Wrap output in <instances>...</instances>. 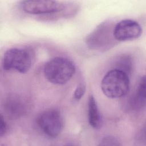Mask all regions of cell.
Segmentation results:
<instances>
[{"instance_id": "5bb4252c", "label": "cell", "mask_w": 146, "mask_h": 146, "mask_svg": "<svg viewBox=\"0 0 146 146\" xmlns=\"http://www.w3.org/2000/svg\"><path fill=\"white\" fill-rule=\"evenodd\" d=\"M8 127L7 124L3 116V115H1V127H0V136L2 137L5 133L7 132Z\"/></svg>"}, {"instance_id": "52a82bcc", "label": "cell", "mask_w": 146, "mask_h": 146, "mask_svg": "<svg viewBox=\"0 0 146 146\" xmlns=\"http://www.w3.org/2000/svg\"><path fill=\"white\" fill-rule=\"evenodd\" d=\"M21 6L24 11L32 14H51L60 11L64 8V5L56 1H25Z\"/></svg>"}, {"instance_id": "8fae6325", "label": "cell", "mask_w": 146, "mask_h": 146, "mask_svg": "<svg viewBox=\"0 0 146 146\" xmlns=\"http://www.w3.org/2000/svg\"><path fill=\"white\" fill-rule=\"evenodd\" d=\"M131 59L127 56H123L117 61L116 68H114L123 71L129 75L131 70Z\"/></svg>"}, {"instance_id": "7a4b0ae2", "label": "cell", "mask_w": 146, "mask_h": 146, "mask_svg": "<svg viewBox=\"0 0 146 146\" xmlns=\"http://www.w3.org/2000/svg\"><path fill=\"white\" fill-rule=\"evenodd\" d=\"M75 72L74 63L63 57H56L48 61L43 70L45 78L54 84H64L68 82Z\"/></svg>"}, {"instance_id": "ba28073f", "label": "cell", "mask_w": 146, "mask_h": 146, "mask_svg": "<svg viewBox=\"0 0 146 146\" xmlns=\"http://www.w3.org/2000/svg\"><path fill=\"white\" fill-rule=\"evenodd\" d=\"M4 108L7 115L17 117L26 113L27 104L24 99L14 95L8 97L5 101Z\"/></svg>"}, {"instance_id": "8992f818", "label": "cell", "mask_w": 146, "mask_h": 146, "mask_svg": "<svg viewBox=\"0 0 146 146\" xmlns=\"http://www.w3.org/2000/svg\"><path fill=\"white\" fill-rule=\"evenodd\" d=\"M142 33L140 24L132 19H124L115 25L113 34L117 41H125L138 38Z\"/></svg>"}, {"instance_id": "30bf717a", "label": "cell", "mask_w": 146, "mask_h": 146, "mask_svg": "<svg viewBox=\"0 0 146 146\" xmlns=\"http://www.w3.org/2000/svg\"><path fill=\"white\" fill-rule=\"evenodd\" d=\"M131 106L135 108H141L145 104V78L143 76L138 84L135 93L131 100Z\"/></svg>"}, {"instance_id": "3957f363", "label": "cell", "mask_w": 146, "mask_h": 146, "mask_svg": "<svg viewBox=\"0 0 146 146\" xmlns=\"http://www.w3.org/2000/svg\"><path fill=\"white\" fill-rule=\"evenodd\" d=\"M34 54L28 48H11L7 50L2 58L5 70H14L20 73L29 71L34 62Z\"/></svg>"}, {"instance_id": "9c48e42d", "label": "cell", "mask_w": 146, "mask_h": 146, "mask_svg": "<svg viewBox=\"0 0 146 146\" xmlns=\"http://www.w3.org/2000/svg\"><path fill=\"white\" fill-rule=\"evenodd\" d=\"M88 118L89 124L92 128H100L102 123L101 116L96 101L92 95L89 96L88 100Z\"/></svg>"}, {"instance_id": "277c9868", "label": "cell", "mask_w": 146, "mask_h": 146, "mask_svg": "<svg viewBox=\"0 0 146 146\" xmlns=\"http://www.w3.org/2000/svg\"><path fill=\"white\" fill-rule=\"evenodd\" d=\"M36 123L41 133L49 139L58 137L64 125L62 115L56 109H49L41 112L36 118Z\"/></svg>"}, {"instance_id": "4fadbf2b", "label": "cell", "mask_w": 146, "mask_h": 146, "mask_svg": "<svg viewBox=\"0 0 146 146\" xmlns=\"http://www.w3.org/2000/svg\"><path fill=\"white\" fill-rule=\"evenodd\" d=\"M100 145H120L119 140L113 136L104 137L99 144Z\"/></svg>"}, {"instance_id": "5b68a950", "label": "cell", "mask_w": 146, "mask_h": 146, "mask_svg": "<svg viewBox=\"0 0 146 146\" xmlns=\"http://www.w3.org/2000/svg\"><path fill=\"white\" fill-rule=\"evenodd\" d=\"M113 28L114 26H112L110 22L100 24L86 38V42L88 46L94 50L108 48L112 45V42H114Z\"/></svg>"}, {"instance_id": "6da1fadb", "label": "cell", "mask_w": 146, "mask_h": 146, "mask_svg": "<svg viewBox=\"0 0 146 146\" xmlns=\"http://www.w3.org/2000/svg\"><path fill=\"white\" fill-rule=\"evenodd\" d=\"M129 75L118 69H112L104 76L101 82L103 94L111 99L120 98L125 96L129 89Z\"/></svg>"}, {"instance_id": "7c38bea8", "label": "cell", "mask_w": 146, "mask_h": 146, "mask_svg": "<svg viewBox=\"0 0 146 146\" xmlns=\"http://www.w3.org/2000/svg\"><path fill=\"white\" fill-rule=\"evenodd\" d=\"M86 91V85L83 83L80 84L74 91L73 94V99L75 101L80 100L84 95Z\"/></svg>"}]
</instances>
